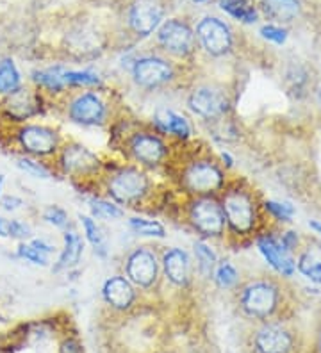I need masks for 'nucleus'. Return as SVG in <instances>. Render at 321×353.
<instances>
[{
  "label": "nucleus",
  "instance_id": "obj_1",
  "mask_svg": "<svg viewBox=\"0 0 321 353\" xmlns=\"http://www.w3.org/2000/svg\"><path fill=\"white\" fill-rule=\"evenodd\" d=\"M223 214L237 234H246L255 223V209L252 199L244 191H231L223 200Z\"/></svg>",
  "mask_w": 321,
  "mask_h": 353
},
{
  "label": "nucleus",
  "instance_id": "obj_2",
  "mask_svg": "<svg viewBox=\"0 0 321 353\" xmlns=\"http://www.w3.org/2000/svg\"><path fill=\"white\" fill-rule=\"evenodd\" d=\"M164 17V6L161 0H134L128 8V27L137 36H150L161 26Z\"/></svg>",
  "mask_w": 321,
  "mask_h": 353
},
{
  "label": "nucleus",
  "instance_id": "obj_3",
  "mask_svg": "<svg viewBox=\"0 0 321 353\" xmlns=\"http://www.w3.org/2000/svg\"><path fill=\"white\" fill-rule=\"evenodd\" d=\"M278 291L268 282H253L246 285L241 294V305L244 312L253 318H266L277 309Z\"/></svg>",
  "mask_w": 321,
  "mask_h": 353
},
{
  "label": "nucleus",
  "instance_id": "obj_4",
  "mask_svg": "<svg viewBox=\"0 0 321 353\" xmlns=\"http://www.w3.org/2000/svg\"><path fill=\"white\" fill-rule=\"evenodd\" d=\"M191 223L204 236H220L225 228V214L223 207L213 199H200L191 205L189 211Z\"/></svg>",
  "mask_w": 321,
  "mask_h": 353
},
{
  "label": "nucleus",
  "instance_id": "obj_5",
  "mask_svg": "<svg viewBox=\"0 0 321 353\" xmlns=\"http://www.w3.org/2000/svg\"><path fill=\"white\" fill-rule=\"evenodd\" d=\"M148 190V181L145 173L136 168H125L121 172L115 173L109 181V193L113 199L121 203L139 200Z\"/></svg>",
  "mask_w": 321,
  "mask_h": 353
},
{
  "label": "nucleus",
  "instance_id": "obj_6",
  "mask_svg": "<svg viewBox=\"0 0 321 353\" xmlns=\"http://www.w3.org/2000/svg\"><path fill=\"white\" fill-rule=\"evenodd\" d=\"M197 36L202 47L211 56H223L232 47V32L228 26L214 17L204 18L197 27Z\"/></svg>",
  "mask_w": 321,
  "mask_h": 353
},
{
  "label": "nucleus",
  "instance_id": "obj_7",
  "mask_svg": "<svg viewBox=\"0 0 321 353\" xmlns=\"http://www.w3.org/2000/svg\"><path fill=\"white\" fill-rule=\"evenodd\" d=\"M159 43L175 56H188L195 48V34L191 27L180 20H168L157 32Z\"/></svg>",
  "mask_w": 321,
  "mask_h": 353
},
{
  "label": "nucleus",
  "instance_id": "obj_8",
  "mask_svg": "<svg viewBox=\"0 0 321 353\" xmlns=\"http://www.w3.org/2000/svg\"><path fill=\"white\" fill-rule=\"evenodd\" d=\"M133 75L142 88H159L173 79V68L161 57L146 56L134 63Z\"/></svg>",
  "mask_w": 321,
  "mask_h": 353
},
{
  "label": "nucleus",
  "instance_id": "obj_9",
  "mask_svg": "<svg viewBox=\"0 0 321 353\" xmlns=\"http://www.w3.org/2000/svg\"><path fill=\"white\" fill-rule=\"evenodd\" d=\"M184 184L189 191L197 194L213 193L220 190L223 184V175L220 168L213 163H200L191 164L184 173Z\"/></svg>",
  "mask_w": 321,
  "mask_h": 353
},
{
  "label": "nucleus",
  "instance_id": "obj_10",
  "mask_svg": "<svg viewBox=\"0 0 321 353\" xmlns=\"http://www.w3.org/2000/svg\"><path fill=\"white\" fill-rule=\"evenodd\" d=\"M159 266L154 252L137 248L127 259V276L139 288H150L157 280Z\"/></svg>",
  "mask_w": 321,
  "mask_h": 353
},
{
  "label": "nucleus",
  "instance_id": "obj_11",
  "mask_svg": "<svg viewBox=\"0 0 321 353\" xmlns=\"http://www.w3.org/2000/svg\"><path fill=\"white\" fill-rule=\"evenodd\" d=\"M188 103L191 111L202 118H218L228 108L227 97L220 90H214L211 86L197 88L189 95Z\"/></svg>",
  "mask_w": 321,
  "mask_h": 353
},
{
  "label": "nucleus",
  "instance_id": "obj_12",
  "mask_svg": "<svg viewBox=\"0 0 321 353\" xmlns=\"http://www.w3.org/2000/svg\"><path fill=\"white\" fill-rule=\"evenodd\" d=\"M106 103L95 93H82L73 99L68 108L72 121L81 125H97L106 120Z\"/></svg>",
  "mask_w": 321,
  "mask_h": 353
},
{
  "label": "nucleus",
  "instance_id": "obj_13",
  "mask_svg": "<svg viewBox=\"0 0 321 353\" xmlns=\"http://www.w3.org/2000/svg\"><path fill=\"white\" fill-rule=\"evenodd\" d=\"M21 148L32 155H48L57 148L56 130L43 125H26L18 132Z\"/></svg>",
  "mask_w": 321,
  "mask_h": 353
},
{
  "label": "nucleus",
  "instance_id": "obj_14",
  "mask_svg": "<svg viewBox=\"0 0 321 353\" xmlns=\"http://www.w3.org/2000/svg\"><path fill=\"white\" fill-rule=\"evenodd\" d=\"M257 246H259V250H261V254L264 255L266 261H268V263H270L278 273H282V275L286 276H291L293 273H295L296 266L293 257L289 255V250H287L282 243L277 241L275 237L271 236L259 237Z\"/></svg>",
  "mask_w": 321,
  "mask_h": 353
},
{
  "label": "nucleus",
  "instance_id": "obj_15",
  "mask_svg": "<svg viewBox=\"0 0 321 353\" xmlns=\"http://www.w3.org/2000/svg\"><path fill=\"white\" fill-rule=\"evenodd\" d=\"M130 152L139 163L154 166L163 161V157L166 155V147L157 136L139 132L130 141Z\"/></svg>",
  "mask_w": 321,
  "mask_h": 353
},
{
  "label": "nucleus",
  "instance_id": "obj_16",
  "mask_svg": "<svg viewBox=\"0 0 321 353\" xmlns=\"http://www.w3.org/2000/svg\"><path fill=\"white\" fill-rule=\"evenodd\" d=\"M291 336L278 325H266L255 336V348L259 353H287L291 350Z\"/></svg>",
  "mask_w": 321,
  "mask_h": 353
},
{
  "label": "nucleus",
  "instance_id": "obj_17",
  "mask_svg": "<svg viewBox=\"0 0 321 353\" xmlns=\"http://www.w3.org/2000/svg\"><path fill=\"white\" fill-rule=\"evenodd\" d=\"M104 298L109 305H113L115 309H128L133 305L136 293H134L133 284L128 282L124 276H113L104 284Z\"/></svg>",
  "mask_w": 321,
  "mask_h": 353
},
{
  "label": "nucleus",
  "instance_id": "obj_18",
  "mask_svg": "<svg viewBox=\"0 0 321 353\" xmlns=\"http://www.w3.org/2000/svg\"><path fill=\"white\" fill-rule=\"evenodd\" d=\"M163 268L166 276L173 282V284H188L191 264H189V257L184 250H180V248H170V250L163 255Z\"/></svg>",
  "mask_w": 321,
  "mask_h": 353
},
{
  "label": "nucleus",
  "instance_id": "obj_19",
  "mask_svg": "<svg viewBox=\"0 0 321 353\" xmlns=\"http://www.w3.org/2000/svg\"><path fill=\"white\" fill-rule=\"evenodd\" d=\"M63 166L66 172L90 173L99 168V159L81 145H70L63 152Z\"/></svg>",
  "mask_w": 321,
  "mask_h": 353
},
{
  "label": "nucleus",
  "instance_id": "obj_20",
  "mask_svg": "<svg viewBox=\"0 0 321 353\" xmlns=\"http://www.w3.org/2000/svg\"><path fill=\"white\" fill-rule=\"evenodd\" d=\"M39 99L36 95H32L29 90H17L14 93H11L6 102V109H8V114L11 118H14L17 121L26 120L30 118L32 114H38L39 112Z\"/></svg>",
  "mask_w": 321,
  "mask_h": 353
},
{
  "label": "nucleus",
  "instance_id": "obj_21",
  "mask_svg": "<svg viewBox=\"0 0 321 353\" xmlns=\"http://www.w3.org/2000/svg\"><path fill=\"white\" fill-rule=\"evenodd\" d=\"M154 121L159 130H163L166 134H173L177 138L186 139L191 134V127H189L188 120L177 114V112L170 111V109H161V111L155 112Z\"/></svg>",
  "mask_w": 321,
  "mask_h": 353
},
{
  "label": "nucleus",
  "instance_id": "obj_22",
  "mask_svg": "<svg viewBox=\"0 0 321 353\" xmlns=\"http://www.w3.org/2000/svg\"><path fill=\"white\" fill-rule=\"evenodd\" d=\"M82 250H84V245H82V239L77 234H64V248L61 252L59 259H57V264L54 266V272H63V270H68V268L75 266L81 261Z\"/></svg>",
  "mask_w": 321,
  "mask_h": 353
},
{
  "label": "nucleus",
  "instance_id": "obj_23",
  "mask_svg": "<svg viewBox=\"0 0 321 353\" xmlns=\"http://www.w3.org/2000/svg\"><path fill=\"white\" fill-rule=\"evenodd\" d=\"M54 254V246L45 239H32L30 243H21L18 246V255L36 266H48V259Z\"/></svg>",
  "mask_w": 321,
  "mask_h": 353
},
{
  "label": "nucleus",
  "instance_id": "obj_24",
  "mask_svg": "<svg viewBox=\"0 0 321 353\" xmlns=\"http://www.w3.org/2000/svg\"><path fill=\"white\" fill-rule=\"evenodd\" d=\"M262 8L268 17L278 22H291L300 13L298 0H262Z\"/></svg>",
  "mask_w": 321,
  "mask_h": 353
},
{
  "label": "nucleus",
  "instance_id": "obj_25",
  "mask_svg": "<svg viewBox=\"0 0 321 353\" xmlns=\"http://www.w3.org/2000/svg\"><path fill=\"white\" fill-rule=\"evenodd\" d=\"M220 8L240 22H257V11L249 0H220Z\"/></svg>",
  "mask_w": 321,
  "mask_h": 353
},
{
  "label": "nucleus",
  "instance_id": "obj_26",
  "mask_svg": "<svg viewBox=\"0 0 321 353\" xmlns=\"http://www.w3.org/2000/svg\"><path fill=\"white\" fill-rule=\"evenodd\" d=\"M21 88V77L13 59H4L0 63V93L11 95Z\"/></svg>",
  "mask_w": 321,
  "mask_h": 353
},
{
  "label": "nucleus",
  "instance_id": "obj_27",
  "mask_svg": "<svg viewBox=\"0 0 321 353\" xmlns=\"http://www.w3.org/2000/svg\"><path fill=\"white\" fill-rule=\"evenodd\" d=\"M32 79H35L36 84L50 91H63L66 88L64 86V68H61V66L38 70L32 74Z\"/></svg>",
  "mask_w": 321,
  "mask_h": 353
},
{
  "label": "nucleus",
  "instance_id": "obj_28",
  "mask_svg": "<svg viewBox=\"0 0 321 353\" xmlns=\"http://www.w3.org/2000/svg\"><path fill=\"white\" fill-rule=\"evenodd\" d=\"M81 223L84 227L86 239L91 243V246L95 248V254H99L100 257H106L107 255V245H106V237H104L100 227L93 221V218L90 216H81Z\"/></svg>",
  "mask_w": 321,
  "mask_h": 353
},
{
  "label": "nucleus",
  "instance_id": "obj_29",
  "mask_svg": "<svg viewBox=\"0 0 321 353\" xmlns=\"http://www.w3.org/2000/svg\"><path fill=\"white\" fill-rule=\"evenodd\" d=\"M128 227L133 228L136 234H142V236H150V237H164L166 236V230L161 223L152 220H145V218H130L128 220Z\"/></svg>",
  "mask_w": 321,
  "mask_h": 353
},
{
  "label": "nucleus",
  "instance_id": "obj_30",
  "mask_svg": "<svg viewBox=\"0 0 321 353\" xmlns=\"http://www.w3.org/2000/svg\"><path fill=\"white\" fill-rule=\"evenodd\" d=\"M195 255L198 261V270L204 276L213 275V270L216 266V254L211 250L206 243H197L195 245Z\"/></svg>",
  "mask_w": 321,
  "mask_h": 353
},
{
  "label": "nucleus",
  "instance_id": "obj_31",
  "mask_svg": "<svg viewBox=\"0 0 321 353\" xmlns=\"http://www.w3.org/2000/svg\"><path fill=\"white\" fill-rule=\"evenodd\" d=\"M91 214L100 220H118L124 216V211L115 203L107 202V200H91L90 202Z\"/></svg>",
  "mask_w": 321,
  "mask_h": 353
},
{
  "label": "nucleus",
  "instance_id": "obj_32",
  "mask_svg": "<svg viewBox=\"0 0 321 353\" xmlns=\"http://www.w3.org/2000/svg\"><path fill=\"white\" fill-rule=\"evenodd\" d=\"M100 77L93 72H68L64 70V86H99Z\"/></svg>",
  "mask_w": 321,
  "mask_h": 353
},
{
  "label": "nucleus",
  "instance_id": "obj_33",
  "mask_svg": "<svg viewBox=\"0 0 321 353\" xmlns=\"http://www.w3.org/2000/svg\"><path fill=\"white\" fill-rule=\"evenodd\" d=\"M298 270L304 273L307 279L321 284V263L320 261H316L313 255H309V254L302 255V259H300V263H298Z\"/></svg>",
  "mask_w": 321,
  "mask_h": 353
},
{
  "label": "nucleus",
  "instance_id": "obj_34",
  "mask_svg": "<svg viewBox=\"0 0 321 353\" xmlns=\"http://www.w3.org/2000/svg\"><path fill=\"white\" fill-rule=\"evenodd\" d=\"M214 279H216V284H218L220 288L228 289L232 288V285H235V282H237V272H235L232 264L222 263L218 266V270H216Z\"/></svg>",
  "mask_w": 321,
  "mask_h": 353
},
{
  "label": "nucleus",
  "instance_id": "obj_35",
  "mask_svg": "<svg viewBox=\"0 0 321 353\" xmlns=\"http://www.w3.org/2000/svg\"><path fill=\"white\" fill-rule=\"evenodd\" d=\"M43 218H45V221L50 225H54V227L57 228H66L68 227V214L61 209V207L57 205H52L48 207L47 211H45V214H43Z\"/></svg>",
  "mask_w": 321,
  "mask_h": 353
},
{
  "label": "nucleus",
  "instance_id": "obj_36",
  "mask_svg": "<svg viewBox=\"0 0 321 353\" xmlns=\"http://www.w3.org/2000/svg\"><path fill=\"white\" fill-rule=\"evenodd\" d=\"M18 166H20L26 173H29V175L32 176H38V179H48V176H50L48 170L45 168L43 164L36 163V161L29 159V157H20V159H18Z\"/></svg>",
  "mask_w": 321,
  "mask_h": 353
},
{
  "label": "nucleus",
  "instance_id": "obj_37",
  "mask_svg": "<svg viewBox=\"0 0 321 353\" xmlns=\"http://www.w3.org/2000/svg\"><path fill=\"white\" fill-rule=\"evenodd\" d=\"M261 36L268 41H273L277 45L286 43L287 39V30L282 29V27L278 26H264L261 29Z\"/></svg>",
  "mask_w": 321,
  "mask_h": 353
},
{
  "label": "nucleus",
  "instance_id": "obj_38",
  "mask_svg": "<svg viewBox=\"0 0 321 353\" xmlns=\"http://www.w3.org/2000/svg\"><path fill=\"white\" fill-rule=\"evenodd\" d=\"M266 209L275 214L278 220H291V216L295 214V209L291 207V203H280V202H266Z\"/></svg>",
  "mask_w": 321,
  "mask_h": 353
},
{
  "label": "nucleus",
  "instance_id": "obj_39",
  "mask_svg": "<svg viewBox=\"0 0 321 353\" xmlns=\"http://www.w3.org/2000/svg\"><path fill=\"white\" fill-rule=\"evenodd\" d=\"M30 236V228L18 220H11V237L13 239H27Z\"/></svg>",
  "mask_w": 321,
  "mask_h": 353
},
{
  "label": "nucleus",
  "instance_id": "obj_40",
  "mask_svg": "<svg viewBox=\"0 0 321 353\" xmlns=\"http://www.w3.org/2000/svg\"><path fill=\"white\" fill-rule=\"evenodd\" d=\"M21 205H23V202L18 196H4L2 199V207H4L6 211H17Z\"/></svg>",
  "mask_w": 321,
  "mask_h": 353
},
{
  "label": "nucleus",
  "instance_id": "obj_41",
  "mask_svg": "<svg viewBox=\"0 0 321 353\" xmlns=\"http://www.w3.org/2000/svg\"><path fill=\"white\" fill-rule=\"evenodd\" d=\"M61 353H81V346L75 341H64L63 348H61Z\"/></svg>",
  "mask_w": 321,
  "mask_h": 353
},
{
  "label": "nucleus",
  "instance_id": "obj_42",
  "mask_svg": "<svg viewBox=\"0 0 321 353\" xmlns=\"http://www.w3.org/2000/svg\"><path fill=\"white\" fill-rule=\"evenodd\" d=\"M280 243L286 246L287 250H291L293 246H296V243H298V237H296L295 232H287L286 236L282 237V241H280Z\"/></svg>",
  "mask_w": 321,
  "mask_h": 353
},
{
  "label": "nucleus",
  "instance_id": "obj_43",
  "mask_svg": "<svg viewBox=\"0 0 321 353\" xmlns=\"http://www.w3.org/2000/svg\"><path fill=\"white\" fill-rule=\"evenodd\" d=\"M0 237H11V221L0 218Z\"/></svg>",
  "mask_w": 321,
  "mask_h": 353
},
{
  "label": "nucleus",
  "instance_id": "obj_44",
  "mask_svg": "<svg viewBox=\"0 0 321 353\" xmlns=\"http://www.w3.org/2000/svg\"><path fill=\"white\" fill-rule=\"evenodd\" d=\"M309 227L313 228V230H316L318 234H321V225L318 223V221H311V223H309Z\"/></svg>",
  "mask_w": 321,
  "mask_h": 353
},
{
  "label": "nucleus",
  "instance_id": "obj_45",
  "mask_svg": "<svg viewBox=\"0 0 321 353\" xmlns=\"http://www.w3.org/2000/svg\"><path fill=\"white\" fill-rule=\"evenodd\" d=\"M318 102H320V105H321V84H320V88H318Z\"/></svg>",
  "mask_w": 321,
  "mask_h": 353
},
{
  "label": "nucleus",
  "instance_id": "obj_46",
  "mask_svg": "<svg viewBox=\"0 0 321 353\" xmlns=\"http://www.w3.org/2000/svg\"><path fill=\"white\" fill-rule=\"evenodd\" d=\"M2 184H4V175H0V191H2Z\"/></svg>",
  "mask_w": 321,
  "mask_h": 353
},
{
  "label": "nucleus",
  "instance_id": "obj_47",
  "mask_svg": "<svg viewBox=\"0 0 321 353\" xmlns=\"http://www.w3.org/2000/svg\"><path fill=\"white\" fill-rule=\"evenodd\" d=\"M195 2H206V0H195Z\"/></svg>",
  "mask_w": 321,
  "mask_h": 353
},
{
  "label": "nucleus",
  "instance_id": "obj_48",
  "mask_svg": "<svg viewBox=\"0 0 321 353\" xmlns=\"http://www.w3.org/2000/svg\"><path fill=\"white\" fill-rule=\"evenodd\" d=\"M320 350H321V336H320Z\"/></svg>",
  "mask_w": 321,
  "mask_h": 353
}]
</instances>
